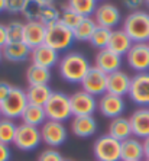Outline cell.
<instances>
[{
	"mask_svg": "<svg viewBox=\"0 0 149 161\" xmlns=\"http://www.w3.org/2000/svg\"><path fill=\"white\" fill-rule=\"evenodd\" d=\"M38 161H65L60 151L56 150H45L41 153V155L38 157Z\"/></svg>",
	"mask_w": 149,
	"mask_h": 161,
	"instance_id": "obj_37",
	"label": "cell"
},
{
	"mask_svg": "<svg viewBox=\"0 0 149 161\" xmlns=\"http://www.w3.org/2000/svg\"><path fill=\"white\" fill-rule=\"evenodd\" d=\"M110 35H112V29H107V28H103V26H97L93 36H91V39H90L88 42L91 44V47H94V48H97L100 51V49L107 48Z\"/></svg>",
	"mask_w": 149,
	"mask_h": 161,
	"instance_id": "obj_31",
	"label": "cell"
},
{
	"mask_svg": "<svg viewBox=\"0 0 149 161\" xmlns=\"http://www.w3.org/2000/svg\"><path fill=\"white\" fill-rule=\"evenodd\" d=\"M80 84H81V90L90 93L94 97L103 96L107 92V74L97 67H91Z\"/></svg>",
	"mask_w": 149,
	"mask_h": 161,
	"instance_id": "obj_12",
	"label": "cell"
},
{
	"mask_svg": "<svg viewBox=\"0 0 149 161\" xmlns=\"http://www.w3.org/2000/svg\"><path fill=\"white\" fill-rule=\"evenodd\" d=\"M107 135H110L112 138L117 139V141H125V139L133 136L132 134V126H130V120L129 118L119 116L110 120L109 124V132Z\"/></svg>",
	"mask_w": 149,
	"mask_h": 161,
	"instance_id": "obj_24",
	"label": "cell"
},
{
	"mask_svg": "<svg viewBox=\"0 0 149 161\" xmlns=\"http://www.w3.org/2000/svg\"><path fill=\"white\" fill-rule=\"evenodd\" d=\"M39 129H41L42 142H45L48 147L56 148V147L62 145L67 141L68 131L62 122H56V120L48 119Z\"/></svg>",
	"mask_w": 149,
	"mask_h": 161,
	"instance_id": "obj_11",
	"label": "cell"
},
{
	"mask_svg": "<svg viewBox=\"0 0 149 161\" xmlns=\"http://www.w3.org/2000/svg\"><path fill=\"white\" fill-rule=\"evenodd\" d=\"M120 141L110 135H101L93 145V154L97 161H120Z\"/></svg>",
	"mask_w": 149,
	"mask_h": 161,
	"instance_id": "obj_6",
	"label": "cell"
},
{
	"mask_svg": "<svg viewBox=\"0 0 149 161\" xmlns=\"http://www.w3.org/2000/svg\"><path fill=\"white\" fill-rule=\"evenodd\" d=\"M71 131L78 138H90L97 131V122L94 116H72Z\"/></svg>",
	"mask_w": 149,
	"mask_h": 161,
	"instance_id": "obj_22",
	"label": "cell"
},
{
	"mask_svg": "<svg viewBox=\"0 0 149 161\" xmlns=\"http://www.w3.org/2000/svg\"><path fill=\"white\" fill-rule=\"evenodd\" d=\"M29 103H28V97H26V90L12 86L8 97L0 103L2 116L12 120L18 119V118L22 116L23 110L26 109Z\"/></svg>",
	"mask_w": 149,
	"mask_h": 161,
	"instance_id": "obj_5",
	"label": "cell"
},
{
	"mask_svg": "<svg viewBox=\"0 0 149 161\" xmlns=\"http://www.w3.org/2000/svg\"><path fill=\"white\" fill-rule=\"evenodd\" d=\"M65 161H70V160H65Z\"/></svg>",
	"mask_w": 149,
	"mask_h": 161,
	"instance_id": "obj_48",
	"label": "cell"
},
{
	"mask_svg": "<svg viewBox=\"0 0 149 161\" xmlns=\"http://www.w3.org/2000/svg\"><path fill=\"white\" fill-rule=\"evenodd\" d=\"M75 41L72 29L67 28L61 20L51 23L46 26V36H45V44L55 49L56 53H62L70 48L72 42Z\"/></svg>",
	"mask_w": 149,
	"mask_h": 161,
	"instance_id": "obj_3",
	"label": "cell"
},
{
	"mask_svg": "<svg viewBox=\"0 0 149 161\" xmlns=\"http://www.w3.org/2000/svg\"><path fill=\"white\" fill-rule=\"evenodd\" d=\"M145 4H146V6H148V8H149V0H145Z\"/></svg>",
	"mask_w": 149,
	"mask_h": 161,
	"instance_id": "obj_46",
	"label": "cell"
},
{
	"mask_svg": "<svg viewBox=\"0 0 149 161\" xmlns=\"http://www.w3.org/2000/svg\"><path fill=\"white\" fill-rule=\"evenodd\" d=\"M120 161H145V151L143 142L139 138L125 139L120 142Z\"/></svg>",
	"mask_w": 149,
	"mask_h": 161,
	"instance_id": "obj_17",
	"label": "cell"
},
{
	"mask_svg": "<svg viewBox=\"0 0 149 161\" xmlns=\"http://www.w3.org/2000/svg\"><path fill=\"white\" fill-rule=\"evenodd\" d=\"M133 44L149 42V13L143 10L130 12L123 20L122 28Z\"/></svg>",
	"mask_w": 149,
	"mask_h": 161,
	"instance_id": "obj_2",
	"label": "cell"
},
{
	"mask_svg": "<svg viewBox=\"0 0 149 161\" xmlns=\"http://www.w3.org/2000/svg\"><path fill=\"white\" fill-rule=\"evenodd\" d=\"M20 119H22V124L30 125V126L41 128L42 125L48 120V118H46V113H45L44 106L28 105L26 109L23 110Z\"/></svg>",
	"mask_w": 149,
	"mask_h": 161,
	"instance_id": "obj_25",
	"label": "cell"
},
{
	"mask_svg": "<svg viewBox=\"0 0 149 161\" xmlns=\"http://www.w3.org/2000/svg\"><path fill=\"white\" fill-rule=\"evenodd\" d=\"M51 80V70L35 64H30L26 68V81L29 86H38V84H48Z\"/></svg>",
	"mask_w": 149,
	"mask_h": 161,
	"instance_id": "obj_27",
	"label": "cell"
},
{
	"mask_svg": "<svg viewBox=\"0 0 149 161\" xmlns=\"http://www.w3.org/2000/svg\"><path fill=\"white\" fill-rule=\"evenodd\" d=\"M130 126L132 134L135 138L145 139L149 136V108H139L136 109L130 116Z\"/></svg>",
	"mask_w": 149,
	"mask_h": 161,
	"instance_id": "obj_18",
	"label": "cell"
},
{
	"mask_svg": "<svg viewBox=\"0 0 149 161\" xmlns=\"http://www.w3.org/2000/svg\"><path fill=\"white\" fill-rule=\"evenodd\" d=\"M145 161H149V160H145Z\"/></svg>",
	"mask_w": 149,
	"mask_h": 161,
	"instance_id": "obj_49",
	"label": "cell"
},
{
	"mask_svg": "<svg viewBox=\"0 0 149 161\" xmlns=\"http://www.w3.org/2000/svg\"><path fill=\"white\" fill-rule=\"evenodd\" d=\"M42 142L41 129L36 126H30L26 124L18 125V131L13 141V145L20 151H32L36 150Z\"/></svg>",
	"mask_w": 149,
	"mask_h": 161,
	"instance_id": "obj_7",
	"label": "cell"
},
{
	"mask_svg": "<svg viewBox=\"0 0 149 161\" xmlns=\"http://www.w3.org/2000/svg\"><path fill=\"white\" fill-rule=\"evenodd\" d=\"M142 142H143V151H145V160H149V136L143 139Z\"/></svg>",
	"mask_w": 149,
	"mask_h": 161,
	"instance_id": "obj_42",
	"label": "cell"
},
{
	"mask_svg": "<svg viewBox=\"0 0 149 161\" xmlns=\"http://www.w3.org/2000/svg\"><path fill=\"white\" fill-rule=\"evenodd\" d=\"M0 118H2V110H0Z\"/></svg>",
	"mask_w": 149,
	"mask_h": 161,
	"instance_id": "obj_47",
	"label": "cell"
},
{
	"mask_svg": "<svg viewBox=\"0 0 149 161\" xmlns=\"http://www.w3.org/2000/svg\"><path fill=\"white\" fill-rule=\"evenodd\" d=\"M52 90L49 89L48 84H38V86H29L26 89V97L29 105L44 106L48 99L51 97Z\"/></svg>",
	"mask_w": 149,
	"mask_h": 161,
	"instance_id": "obj_26",
	"label": "cell"
},
{
	"mask_svg": "<svg viewBox=\"0 0 149 161\" xmlns=\"http://www.w3.org/2000/svg\"><path fill=\"white\" fill-rule=\"evenodd\" d=\"M9 42H20L23 41V32H25V23L20 20H12L6 25Z\"/></svg>",
	"mask_w": 149,
	"mask_h": 161,
	"instance_id": "obj_34",
	"label": "cell"
},
{
	"mask_svg": "<svg viewBox=\"0 0 149 161\" xmlns=\"http://www.w3.org/2000/svg\"><path fill=\"white\" fill-rule=\"evenodd\" d=\"M10 89H12V86L9 84L8 81H0V103L8 97Z\"/></svg>",
	"mask_w": 149,
	"mask_h": 161,
	"instance_id": "obj_40",
	"label": "cell"
},
{
	"mask_svg": "<svg viewBox=\"0 0 149 161\" xmlns=\"http://www.w3.org/2000/svg\"><path fill=\"white\" fill-rule=\"evenodd\" d=\"M94 67H97L98 70H101L106 74H112V73L120 70L122 67V57L117 54L112 53L110 49L104 48L100 49L94 57Z\"/></svg>",
	"mask_w": 149,
	"mask_h": 161,
	"instance_id": "obj_16",
	"label": "cell"
},
{
	"mask_svg": "<svg viewBox=\"0 0 149 161\" xmlns=\"http://www.w3.org/2000/svg\"><path fill=\"white\" fill-rule=\"evenodd\" d=\"M38 2H39L42 6H52V4L55 3V0H38Z\"/></svg>",
	"mask_w": 149,
	"mask_h": 161,
	"instance_id": "obj_43",
	"label": "cell"
},
{
	"mask_svg": "<svg viewBox=\"0 0 149 161\" xmlns=\"http://www.w3.org/2000/svg\"><path fill=\"white\" fill-rule=\"evenodd\" d=\"M2 58H3V53H2V48H0V61H2Z\"/></svg>",
	"mask_w": 149,
	"mask_h": 161,
	"instance_id": "obj_45",
	"label": "cell"
},
{
	"mask_svg": "<svg viewBox=\"0 0 149 161\" xmlns=\"http://www.w3.org/2000/svg\"><path fill=\"white\" fill-rule=\"evenodd\" d=\"M46 118L49 120H56V122H65L72 116L71 112L70 96L62 92H52L51 97L44 105Z\"/></svg>",
	"mask_w": 149,
	"mask_h": 161,
	"instance_id": "obj_4",
	"label": "cell"
},
{
	"mask_svg": "<svg viewBox=\"0 0 149 161\" xmlns=\"http://www.w3.org/2000/svg\"><path fill=\"white\" fill-rule=\"evenodd\" d=\"M130 81L132 77L122 70L112 73L107 75V93L116 94V96H126L129 94V89H130Z\"/></svg>",
	"mask_w": 149,
	"mask_h": 161,
	"instance_id": "obj_20",
	"label": "cell"
},
{
	"mask_svg": "<svg viewBox=\"0 0 149 161\" xmlns=\"http://www.w3.org/2000/svg\"><path fill=\"white\" fill-rule=\"evenodd\" d=\"M26 3H28V0H6V12H9L12 15L22 13Z\"/></svg>",
	"mask_w": 149,
	"mask_h": 161,
	"instance_id": "obj_36",
	"label": "cell"
},
{
	"mask_svg": "<svg viewBox=\"0 0 149 161\" xmlns=\"http://www.w3.org/2000/svg\"><path fill=\"white\" fill-rule=\"evenodd\" d=\"M60 16H61V10L55 6H44V10H42V15H41V19L39 22H42L44 25H51V23L60 20Z\"/></svg>",
	"mask_w": 149,
	"mask_h": 161,
	"instance_id": "obj_35",
	"label": "cell"
},
{
	"mask_svg": "<svg viewBox=\"0 0 149 161\" xmlns=\"http://www.w3.org/2000/svg\"><path fill=\"white\" fill-rule=\"evenodd\" d=\"M67 6L82 18H90L97 9V0H68Z\"/></svg>",
	"mask_w": 149,
	"mask_h": 161,
	"instance_id": "obj_30",
	"label": "cell"
},
{
	"mask_svg": "<svg viewBox=\"0 0 149 161\" xmlns=\"http://www.w3.org/2000/svg\"><path fill=\"white\" fill-rule=\"evenodd\" d=\"M129 97L139 108H149V71L136 73L132 77Z\"/></svg>",
	"mask_w": 149,
	"mask_h": 161,
	"instance_id": "obj_9",
	"label": "cell"
},
{
	"mask_svg": "<svg viewBox=\"0 0 149 161\" xmlns=\"http://www.w3.org/2000/svg\"><path fill=\"white\" fill-rule=\"evenodd\" d=\"M45 36H46V25H44L42 22H26L25 23L23 42L30 49L36 48L39 45H44Z\"/></svg>",
	"mask_w": 149,
	"mask_h": 161,
	"instance_id": "obj_19",
	"label": "cell"
},
{
	"mask_svg": "<svg viewBox=\"0 0 149 161\" xmlns=\"http://www.w3.org/2000/svg\"><path fill=\"white\" fill-rule=\"evenodd\" d=\"M72 116H93L98 109V100L84 90H78L70 96Z\"/></svg>",
	"mask_w": 149,
	"mask_h": 161,
	"instance_id": "obj_8",
	"label": "cell"
},
{
	"mask_svg": "<svg viewBox=\"0 0 149 161\" xmlns=\"http://www.w3.org/2000/svg\"><path fill=\"white\" fill-rule=\"evenodd\" d=\"M125 109H126V102H125L123 97H120V96H116V94L106 92L98 99V110L106 118L114 119V118L123 116Z\"/></svg>",
	"mask_w": 149,
	"mask_h": 161,
	"instance_id": "obj_13",
	"label": "cell"
},
{
	"mask_svg": "<svg viewBox=\"0 0 149 161\" xmlns=\"http://www.w3.org/2000/svg\"><path fill=\"white\" fill-rule=\"evenodd\" d=\"M42 10H44V6L38 0H28L26 6L22 10V15L26 19V22H39Z\"/></svg>",
	"mask_w": 149,
	"mask_h": 161,
	"instance_id": "obj_32",
	"label": "cell"
},
{
	"mask_svg": "<svg viewBox=\"0 0 149 161\" xmlns=\"http://www.w3.org/2000/svg\"><path fill=\"white\" fill-rule=\"evenodd\" d=\"M132 45H133V42H132V39L129 38V35L125 31L113 29L107 44V49H110L112 53L117 54V55L123 57L127 54V51L130 49Z\"/></svg>",
	"mask_w": 149,
	"mask_h": 161,
	"instance_id": "obj_23",
	"label": "cell"
},
{
	"mask_svg": "<svg viewBox=\"0 0 149 161\" xmlns=\"http://www.w3.org/2000/svg\"><path fill=\"white\" fill-rule=\"evenodd\" d=\"M10 157H12L10 147L0 142V161H10Z\"/></svg>",
	"mask_w": 149,
	"mask_h": 161,
	"instance_id": "obj_39",
	"label": "cell"
},
{
	"mask_svg": "<svg viewBox=\"0 0 149 161\" xmlns=\"http://www.w3.org/2000/svg\"><path fill=\"white\" fill-rule=\"evenodd\" d=\"M16 131H18V125L15 120L8 119V118H0V142L10 145L15 141Z\"/></svg>",
	"mask_w": 149,
	"mask_h": 161,
	"instance_id": "obj_29",
	"label": "cell"
},
{
	"mask_svg": "<svg viewBox=\"0 0 149 161\" xmlns=\"http://www.w3.org/2000/svg\"><path fill=\"white\" fill-rule=\"evenodd\" d=\"M30 61L35 65L51 70L60 63V53H56L55 49H52L46 44L39 45L36 48L30 49Z\"/></svg>",
	"mask_w": 149,
	"mask_h": 161,
	"instance_id": "obj_15",
	"label": "cell"
},
{
	"mask_svg": "<svg viewBox=\"0 0 149 161\" xmlns=\"http://www.w3.org/2000/svg\"><path fill=\"white\" fill-rule=\"evenodd\" d=\"M3 58L10 63H22L30 58V48L23 41L20 42H8L2 48Z\"/></svg>",
	"mask_w": 149,
	"mask_h": 161,
	"instance_id": "obj_21",
	"label": "cell"
},
{
	"mask_svg": "<svg viewBox=\"0 0 149 161\" xmlns=\"http://www.w3.org/2000/svg\"><path fill=\"white\" fill-rule=\"evenodd\" d=\"M120 19H122L120 10L113 3L98 4L96 12H94V20H96L97 26H103L113 31L119 25Z\"/></svg>",
	"mask_w": 149,
	"mask_h": 161,
	"instance_id": "obj_14",
	"label": "cell"
},
{
	"mask_svg": "<svg viewBox=\"0 0 149 161\" xmlns=\"http://www.w3.org/2000/svg\"><path fill=\"white\" fill-rule=\"evenodd\" d=\"M90 68L91 64L81 53H67L58 63L60 75L68 83H81Z\"/></svg>",
	"mask_w": 149,
	"mask_h": 161,
	"instance_id": "obj_1",
	"label": "cell"
},
{
	"mask_svg": "<svg viewBox=\"0 0 149 161\" xmlns=\"http://www.w3.org/2000/svg\"><path fill=\"white\" fill-rule=\"evenodd\" d=\"M97 28V23L94 20V18H82V20L78 23V26L72 29L75 41H90L93 36L94 31Z\"/></svg>",
	"mask_w": 149,
	"mask_h": 161,
	"instance_id": "obj_28",
	"label": "cell"
},
{
	"mask_svg": "<svg viewBox=\"0 0 149 161\" xmlns=\"http://www.w3.org/2000/svg\"><path fill=\"white\" fill-rule=\"evenodd\" d=\"M123 6L132 12H136L141 9V6L145 3V0H122Z\"/></svg>",
	"mask_w": 149,
	"mask_h": 161,
	"instance_id": "obj_38",
	"label": "cell"
},
{
	"mask_svg": "<svg viewBox=\"0 0 149 161\" xmlns=\"http://www.w3.org/2000/svg\"><path fill=\"white\" fill-rule=\"evenodd\" d=\"M6 10V0H0V12Z\"/></svg>",
	"mask_w": 149,
	"mask_h": 161,
	"instance_id": "obj_44",
	"label": "cell"
},
{
	"mask_svg": "<svg viewBox=\"0 0 149 161\" xmlns=\"http://www.w3.org/2000/svg\"><path fill=\"white\" fill-rule=\"evenodd\" d=\"M8 42H9V39H8V31H6V25H2V23H0V48H3Z\"/></svg>",
	"mask_w": 149,
	"mask_h": 161,
	"instance_id": "obj_41",
	"label": "cell"
},
{
	"mask_svg": "<svg viewBox=\"0 0 149 161\" xmlns=\"http://www.w3.org/2000/svg\"><path fill=\"white\" fill-rule=\"evenodd\" d=\"M60 20L70 29H74V28L78 26V23L82 20V16L78 15L77 12H74L72 9H70L68 6H64L61 9V16Z\"/></svg>",
	"mask_w": 149,
	"mask_h": 161,
	"instance_id": "obj_33",
	"label": "cell"
},
{
	"mask_svg": "<svg viewBox=\"0 0 149 161\" xmlns=\"http://www.w3.org/2000/svg\"><path fill=\"white\" fill-rule=\"evenodd\" d=\"M127 65L136 73L149 71V42H136L126 55Z\"/></svg>",
	"mask_w": 149,
	"mask_h": 161,
	"instance_id": "obj_10",
	"label": "cell"
}]
</instances>
